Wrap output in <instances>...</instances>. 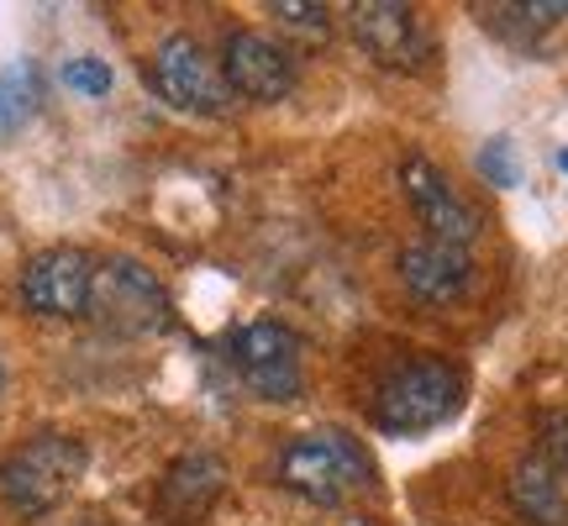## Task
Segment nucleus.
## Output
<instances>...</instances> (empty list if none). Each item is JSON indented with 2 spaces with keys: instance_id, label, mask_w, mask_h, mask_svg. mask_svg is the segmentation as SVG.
<instances>
[{
  "instance_id": "obj_2",
  "label": "nucleus",
  "mask_w": 568,
  "mask_h": 526,
  "mask_svg": "<svg viewBox=\"0 0 568 526\" xmlns=\"http://www.w3.org/2000/svg\"><path fill=\"white\" fill-rule=\"evenodd\" d=\"M464 405V374L447 358H410V364L389 368L379 390H374V422L389 437H416L458 416Z\"/></svg>"
},
{
  "instance_id": "obj_12",
  "label": "nucleus",
  "mask_w": 568,
  "mask_h": 526,
  "mask_svg": "<svg viewBox=\"0 0 568 526\" xmlns=\"http://www.w3.org/2000/svg\"><path fill=\"white\" fill-rule=\"evenodd\" d=\"M400 280H406V290L416 301L453 305L468 290V280H474V259H468V247L422 237V243H410L400 253Z\"/></svg>"
},
{
  "instance_id": "obj_20",
  "label": "nucleus",
  "mask_w": 568,
  "mask_h": 526,
  "mask_svg": "<svg viewBox=\"0 0 568 526\" xmlns=\"http://www.w3.org/2000/svg\"><path fill=\"white\" fill-rule=\"evenodd\" d=\"M0 385H6V368H0Z\"/></svg>"
},
{
  "instance_id": "obj_1",
  "label": "nucleus",
  "mask_w": 568,
  "mask_h": 526,
  "mask_svg": "<svg viewBox=\"0 0 568 526\" xmlns=\"http://www.w3.org/2000/svg\"><path fill=\"white\" fill-rule=\"evenodd\" d=\"M280 485L311 506H347L374 485V458L347 432H301L280 447Z\"/></svg>"
},
{
  "instance_id": "obj_6",
  "label": "nucleus",
  "mask_w": 568,
  "mask_h": 526,
  "mask_svg": "<svg viewBox=\"0 0 568 526\" xmlns=\"http://www.w3.org/2000/svg\"><path fill=\"white\" fill-rule=\"evenodd\" d=\"M148 80L159 90V101L184 111V117H222L226 105H232L222 63L211 59L195 38H184V32L159 42V53L148 63Z\"/></svg>"
},
{
  "instance_id": "obj_17",
  "label": "nucleus",
  "mask_w": 568,
  "mask_h": 526,
  "mask_svg": "<svg viewBox=\"0 0 568 526\" xmlns=\"http://www.w3.org/2000/svg\"><path fill=\"white\" fill-rule=\"evenodd\" d=\"M479 174H485V184H495V190H510V184H521V163H516V142L500 132V138H489L485 148H479Z\"/></svg>"
},
{
  "instance_id": "obj_7",
  "label": "nucleus",
  "mask_w": 568,
  "mask_h": 526,
  "mask_svg": "<svg viewBox=\"0 0 568 526\" xmlns=\"http://www.w3.org/2000/svg\"><path fill=\"white\" fill-rule=\"evenodd\" d=\"M90 284H95V259L84 247H42L21 269V305L32 316L74 322L90 311Z\"/></svg>"
},
{
  "instance_id": "obj_4",
  "label": "nucleus",
  "mask_w": 568,
  "mask_h": 526,
  "mask_svg": "<svg viewBox=\"0 0 568 526\" xmlns=\"http://www.w3.org/2000/svg\"><path fill=\"white\" fill-rule=\"evenodd\" d=\"M84 316L116 337H153L169 326V290L138 259H95V284H90Z\"/></svg>"
},
{
  "instance_id": "obj_16",
  "label": "nucleus",
  "mask_w": 568,
  "mask_h": 526,
  "mask_svg": "<svg viewBox=\"0 0 568 526\" xmlns=\"http://www.w3.org/2000/svg\"><path fill=\"white\" fill-rule=\"evenodd\" d=\"M268 17H280V27L301 32V38H316V42L332 32V11L316 6V0H274V6H268Z\"/></svg>"
},
{
  "instance_id": "obj_5",
  "label": "nucleus",
  "mask_w": 568,
  "mask_h": 526,
  "mask_svg": "<svg viewBox=\"0 0 568 526\" xmlns=\"http://www.w3.org/2000/svg\"><path fill=\"white\" fill-rule=\"evenodd\" d=\"M226 358L243 374V385L258 401H301L305 390V358H301V337L284 322H247L232 332Z\"/></svg>"
},
{
  "instance_id": "obj_13",
  "label": "nucleus",
  "mask_w": 568,
  "mask_h": 526,
  "mask_svg": "<svg viewBox=\"0 0 568 526\" xmlns=\"http://www.w3.org/2000/svg\"><path fill=\"white\" fill-rule=\"evenodd\" d=\"M510 506L527 526H568V485L542 458H527L510 474Z\"/></svg>"
},
{
  "instance_id": "obj_10",
  "label": "nucleus",
  "mask_w": 568,
  "mask_h": 526,
  "mask_svg": "<svg viewBox=\"0 0 568 526\" xmlns=\"http://www.w3.org/2000/svg\"><path fill=\"white\" fill-rule=\"evenodd\" d=\"M347 32H353V42L364 48L368 59L385 63V69H406V63H416L426 53L422 21L400 0H358V6H347Z\"/></svg>"
},
{
  "instance_id": "obj_11",
  "label": "nucleus",
  "mask_w": 568,
  "mask_h": 526,
  "mask_svg": "<svg viewBox=\"0 0 568 526\" xmlns=\"http://www.w3.org/2000/svg\"><path fill=\"white\" fill-rule=\"evenodd\" d=\"M226 489V464L211 453H184L169 464V474L159 479V516L163 526H195L205 510L222 500Z\"/></svg>"
},
{
  "instance_id": "obj_18",
  "label": "nucleus",
  "mask_w": 568,
  "mask_h": 526,
  "mask_svg": "<svg viewBox=\"0 0 568 526\" xmlns=\"http://www.w3.org/2000/svg\"><path fill=\"white\" fill-rule=\"evenodd\" d=\"M537 458H542L558 479H568V411L542 416V453H537Z\"/></svg>"
},
{
  "instance_id": "obj_15",
  "label": "nucleus",
  "mask_w": 568,
  "mask_h": 526,
  "mask_svg": "<svg viewBox=\"0 0 568 526\" xmlns=\"http://www.w3.org/2000/svg\"><path fill=\"white\" fill-rule=\"evenodd\" d=\"M63 90H74V95H84V101H101V95H111V84H116V74H111V63L105 59H63L59 69Z\"/></svg>"
},
{
  "instance_id": "obj_14",
  "label": "nucleus",
  "mask_w": 568,
  "mask_h": 526,
  "mask_svg": "<svg viewBox=\"0 0 568 526\" xmlns=\"http://www.w3.org/2000/svg\"><path fill=\"white\" fill-rule=\"evenodd\" d=\"M32 111H38V69L32 63H6L0 69V138H11Z\"/></svg>"
},
{
  "instance_id": "obj_8",
  "label": "nucleus",
  "mask_w": 568,
  "mask_h": 526,
  "mask_svg": "<svg viewBox=\"0 0 568 526\" xmlns=\"http://www.w3.org/2000/svg\"><path fill=\"white\" fill-rule=\"evenodd\" d=\"M222 80L232 95H243V101H258V105H274L284 101L295 80H301V69L290 59V48H280L274 38L264 32H253V27H237V32H226L222 42Z\"/></svg>"
},
{
  "instance_id": "obj_9",
  "label": "nucleus",
  "mask_w": 568,
  "mask_h": 526,
  "mask_svg": "<svg viewBox=\"0 0 568 526\" xmlns=\"http://www.w3.org/2000/svg\"><path fill=\"white\" fill-rule=\"evenodd\" d=\"M400 190H406L410 211L422 216L426 237L453 243V247H468L474 237H479V216H474V205L447 184V174L432 159H406L400 163Z\"/></svg>"
},
{
  "instance_id": "obj_3",
  "label": "nucleus",
  "mask_w": 568,
  "mask_h": 526,
  "mask_svg": "<svg viewBox=\"0 0 568 526\" xmlns=\"http://www.w3.org/2000/svg\"><path fill=\"white\" fill-rule=\"evenodd\" d=\"M84 468H90V453H84L80 437H69V432H38L32 443H21L6 468H0V489H6V500L11 510L21 516H48L53 506H63L74 485L84 479Z\"/></svg>"
},
{
  "instance_id": "obj_19",
  "label": "nucleus",
  "mask_w": 568,
  "mask_h": 526,
  "mask_svg": "<svg viewBox=\"0 0 568 526\" xmlns=\"http://www.w3.org/2000/svg\"><path fill=\"white\" fill-rule=\"evenodd\" d=\"M558 169H564V174H568V148H564V153H558Z\"/></svg>"
}]
</instances>
